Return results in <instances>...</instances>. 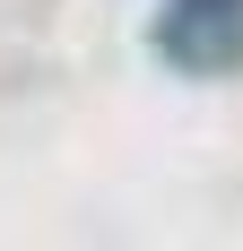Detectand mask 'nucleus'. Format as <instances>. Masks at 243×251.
Returning a JSON list of instances; mask_svg holds the SVG:
<instances>
[{
  "label": "nucleus",
  "mask_w": 243,
  "mask_h": 251,
  "mask_svg": "<svg viewBox=\"0 0 243 251\" xmlns=\"http://www.w3.org/2000/svg\"><path fill=\"white\" fill-rule=\"evenodd\" d=\"M174 9H235V18H243V0H174Z\"/></svg>",
  "instance_id": "f257e3e1"
}]
</instances>
